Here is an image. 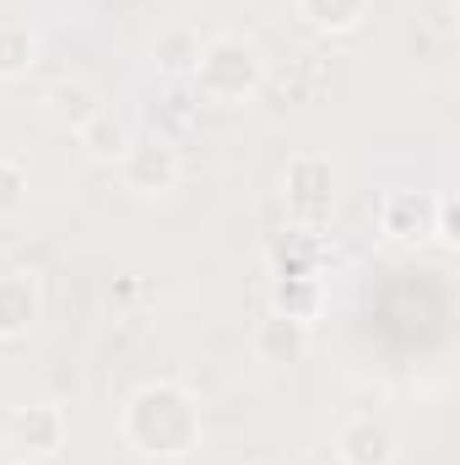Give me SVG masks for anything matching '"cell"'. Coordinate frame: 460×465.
<instances>
[{"instance_id": "6da1fadb", "label": "cell", "mask_w": 460, "mask_h": 465, "mask_svg": "<svg viewBox=\"0 0 460 465\" xmlns=\"http://www.w3.org/2000/svg\"><path fill=\"white\" fill-rule=\"evenodd\" d=\"M125 439L141 450V455H163V460H179L195 450L201 439V406L190 390L179 384H146L125 401Z\"/></svg>"}, {"instance_id": "7a4b0ae2", "label": "cell", "mask_w": 460, "mask_h": 465, "mask_svg": "<svg viewBox=\"0 0 460 465\" xmlns=\"http://www.w3.org/2000/svg\"><path fill=\"white\" fill-rule=\"evenodd\" d=\"M260 76H265V60H260L255 44H244V38H233V33L201 44L195 82H201V93H206L212 104H238V98H249V93L260 87Z\"/></svg>"}, {"instance_id": "3957f363", "label": "cell", "mask_w": 460, "mask_h": 465, "mask_svg": "<svg viewBox=\"0 0 460 465\" xmlns=\"http://www.w3.org/2000/svg\"><path fill=\"white\" fill-rule=\"evenodd\" d=\"M119 173H125L130 190L163 195V190H174V179H179V157H174V146L157 141V135H152V141H130L125 157H119Z\"/></svg>"}, {"instance_id": "277c9868", "label": "cell", "mask_w": 460, "mask_h": 465, "mask_svg": "<svg viewBox=\"0 0 460 465\" xmlns=\"http://www.w3.org/2000/svg\"><path fill=\"white\" fill-rule=\"evenodd\" d=\"M282 184H287V206L298 217H320L336 201V168H331V157H293Z\"/></svg>"}, {"instance_id": "5b68a950", "label": "cell", "mask_w": 460, "mask_h": 465, "mask_svg": "<svg viewBox=\"0 0 460 465\" xmlns=\"http://www.w3.org/2000/svg\"><path fill=\"white\" fill-rule=\"evenodd\" d=\"M5 439L22 455H55L60 439H65V417H60V406H22L5 422Z\"/></svg>"}, {"instance_id": "8992f818", "label": "cell", "mask_w": 460, "mask_h": 465, "mask_svg": "<svg viewBox=\"0 0 460 465\" xmlns=\"http://www.w3.org/2000/svg\"><path fill=\"white\" fill-rule=\"evenodd\" d=\"M346 465H390L395 460V433L385 422H346L336 439Z\"/></svg>"}, {"instance_id": "52a82bcc", "label": "cell", "mask_w": 460, "mask_h": 465, "mask_svg": "<svg viewBox=\"0 0 460 465\" xmlns=\"http://www.w3.org/2000/svg\"><path fill=\"white\" fill-rule=\"evenodd\" d=\"M434 217H439V201H428L417 190H395L385 201V232L390 238H423V232H434Z\"/></svg>"}, {"instance_id": "ba28073f", "label": "cell", "mask_w": 460, "mask_h": 465, "mask_svg": "<svg viewBox=\"0 0 460 465\" xmlns=\"http://www.w3.org/2000/svg\"><path fill=\"white\" fill-rule=\"evenodd\" d=\"M33 320H38V287H33V276H22V271L0 276V336H22Z\"/></svg>"}, {"instance_id": "9c48e42d", "label": "cell", "mask_w": 460, "mask_h": 465, "mask_svg": "<svg viewBox=\"0 0 460 465\" xmlns=\"http://www.w3.org/2000/svg\"><path fill=\"white\" fill-rule=\"evenodd\" d=\"M255 347L265 362H293L298 351H304V320H287V314H271L265 325H260V336H255Z\"/></svg>"}, {"instance_id": "30bf717a", "label": "cell", "mask_w": 460, "mask_h": 465, "mask_svg": "<svg viewBox=\"0 0 460 465\" xmlns=\"http://www.w3.org/2000/svg\"><path fill=\"white\" fill-rule=\"evenodd\" d=\"M49 109H55V119H65V124H87V119L98 114V93L82 76H71V82H55L49 87Z\"/></svg>"}, {"instance_id": "8fae6325", "label": "cell", "mask_w": 460, "mask_h": 465, "mask_svg": "<svg viewBox=\"0 0 460 465\" xmlns=\"http://www.w3.org/2000/svg\"><path fill=\"white\" fill-rule=\"evenodd\" d=\"M76 135H82V146H87V152H98V157H125V146L135 141V135L125 130V119L104 114V109L87 119V124H76Z\"/></svg>"}, {"instance_id": "7c38bea8", "label": "cell", "mask_w": 460, "mask_h": 465, "mask_svg": "<svg viewBox=\"0 0 460 465\" xmlns=\"http://www.w3.org/2000/svg\"><path fill=\"white\" fill-rule=\"evenodd\" d=\"M152 54H157V65H163L168 76H185V71H195V60H201V38H195L190 27H168Z\"/></svg>"}, {"instance_id": "4fadbf2b", "label": "cell", "mask_w": 460, "mask_h": 465, "mask_svg": "<svg viewBox=\"0 0 460 465\" xmlns=\"http://www.w3.org/2000/svg\"><path fill=\"white\" fill-rule=\"evenodd\" d=\"M38 54V38L27 22H0V76H22Z\"/></svg>"}, {"instance_id": "5bb4252c", "label": "cell", "mask_w": 460, "mask_h": 465, "mask_svg": "<svg viewBox=\"0 0 460 465\" xmlns=\"http://www.w3.org/2000/svg\"><path fill=\"white\" fill-rule=\"evenodd\" d=\"M298 11H304L315 27H325V33H346V27L363 22L368 0H298Z\"/></svg>"}, {"instance_id": "9a60e30c", "label": "cell", "mask_w": 460, "mask_h": 465, "mask_svg": "<svg viewBox=\"0 0 460 465\" xmlns=\"http://www.w3.org/2000/svg\"><path fill=\"white\" fill-rule=\"evenodd\" d=\"M27 206V168L0 157V217H16Z\"/></svg>"}]
</instances>
